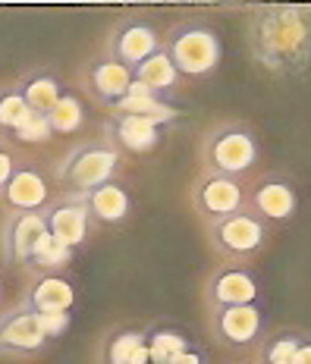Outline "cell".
<instances>
[{
	"instance_id": "6da1fadb",
	"label": "cell",
	"mask_w": 311,
	"mask_h": 364,
	"mask_svg": "<svg viewBox=\"0 0 311 364\" xmlns=\"http://www.w3.org/2000/svg\"><path fill=\"white\" fill-rule=\"evenodd\" d=\"M248 48L264 70L277 75L305 73L311 66V6H258L248 22Z\"/></svg>"
},
{
	"instance_id": "7a4b0ae2",
	"label": "cell",
	"mask_w": 311,
	"mask_h": 364,
	"mask_svg": "<svg viewBox=\"0 0 311 364\" xmlns=\"http://www.w3.org/2000/svg\"><path fill=\"white\" fill-rule=\"evenodd\" d=\"M167 57L173 60V66L179 75H208L214 73L223 60V44H220L217 28H211L208 22H179L164 44Z\"/></svg>"
},
{
	"instance_id": "3957f363",
	"label": "cell",
	"mask_w": 311,
	"mask_h": 364,
	"mask_svg": "<svg viewBox=\"0 0 311 364\" xmlns=\"http://www.w3.org/2000/svg\"><path fill=\"white\" fill-rule=\"evenodd\" d=\"M201 154H204V164H208L211 173L236 179L239 173H246L255 166L258 141L242 123H223V126H214L208 132Z\"/></svg>"
},
{
	"instance_id": "277c9868",
	"label": "cell",
	"mask_w": 311,
	"mask_h": 364,
	"mask_svg": "<svg viewBox=\"0 0 311 364\" xmlns=\"http://www.w3.org/2000/svg\"><path fill=\"white\" fill-rule=\"evenodd\" d=\"M120 166V154L117 148L107 145V141H95V145H82L75 148L66 164L60 166V179L66 186H73L79 195H88L95 188L107 186L110 176Z\"/></svg>"
},
{
	"instance_id": "5b68a950",
	"label": "cell",
	"mask_w": 311,
	"mask_h": 364,
	"mask_svg": "<svg viewBox=\"0 0 311 364\" xmlns=\"http://www.w3.org/2000/svg\"><path fill=\"white\" fill-rule=\"evenodd\" d=\"M264 236H268L264 223L255 214H246V210H239V214H233V217H223V220H214V226H211L214 248L223 255H233V257L255 255L258 248L264 245Z\"/></svg>"
},
{
	"instance_id": "8992f818",
	"label": "cell",
	"mask_w": 311,
	"mask_h": 364,
	"mask_svg": "<svg viewBox=\"0 0 311 364\" xmlns=\"http://www.w3.org/2000/svg\"><path fill=\"white\" fill-rule=\"evenodd\" d=\"M110 50H113V60H120L129 70H139L145 60H151L154 54H161L164 44L157 38L154 26L145 19H126L113 28V38H110Z\"/></svg>"
},
{
	"instance_id": "52a82bcc",
	"label": "cell",
	"mask_w": 311,
	"mask_h": 364,
	"mask_svg": "<svg viewBox=\"0 0 311 364\" xmlns=\"http://www.w3.org/2000/svg\"><path fill=\"white\" fill-rule=\"evenodd\" d=\"M195 208L211 220H223L242 210L246 204V192L233 176H220V173H208L199 186H195Z\"/></svg>"
},
{
	"instance_id": "ba28073f",
	"label": "cell",
	"mask_w": 311,
	"mask_h": 364,
	"mask_svg": "<svg viewBox=\"0 0 311 364\" xmlns=\"http://www.w3.org/2000/svg\"><path fill=\"white\" fill-rule=\"evenodd\" d=\"M48 343V333L32 308H19L0 321V352H38Z\"/></svg>"
},
{
	"instance_id": "9c48e42d",
	"label": "cell",
	"mask_w": 311,
	"mask_h": 364,
	"mask_svg": "<svg viewBox=\"0 0 311 364\" xmlns=\"http://www.w3.org/2000/svg\"><path fill=\"white\" fill-rule=\"evenodd\" d=\"M214 333L217 339L230 346H248L258 339L261 333V311L255 305H242V308H217L214 314Z\"/></svg>"
},
{
	"instance_id": "30bf717a",
	"label": "cell",
	"mask_w": 311,
	"mask_h": 364,
	"mask_svg": "<svg viewBox=\"0 0 311 364\" xmlns=\"http://www.w3.org/2000/svg\"><path fill=\"white\" fill-rule=\"evenodd\" d=\"M44 217H48V232L63 242V245L73 248V245H82V242H85L92 214H88V204L82 195L73 201H66V204H57V208Z\"/></svg>"
},
{
	"instance_id": "8fae6325",
	"label": "cell",
	"mask_w": 311,
	"mask_h": 364,
	"mask_svg": "<svg viewBox=\"0 0 311 364\" xmlns=\"http://www.w3.org/2000/svg\"><path fill=\"white\" fill-rule=\"evenodd\" d=\"M48 236V217L44 214H19L6 226V257L16 264H28L38 242Z\"/></svg>"
},
{
	"instance_id": "7c38bea8",
	"label": "cell",
	"mask_w": 311,
	"mask_h": 364,
	"mask_svg": "<svg viewBox=\"0 0 311 364\" xmlns=\"http://www.w3.org/2000/svg\"><path fill=\"white\" fill-rule=\"evenodd\" d=\"M161 126L164 119L157 117H129V113H117V119L110 123L113 139L123 148L135 151V154H148L161 141Z\"/></svg>"
},
{
	"instance_id": "4fadbf2b",
	"label": "cell",
	"mask_w": 311,
	"mask_h": 364,
	"mask_svg": "<svg viewBox=\"0 0 311 364\" xmlns=\"http://www.w3.org/2000/svg\"><path fill=\"white\" fill-rule=\"evenodd\" d=\"M255 299H258V283L252 273L242 267H230L211 279V301H214L217 308L255 305Z\"/></svg>"
},
{
	"instance_id": "5bb4252c",
	"label": "cell",
	"mask_w": 311,
	"mask_h": 364,
	"mask_svg": "<svg viewBox=\"0 0 311 364\" xmlns=\"http://www.w3.org/2000/svg\"><path fill=\"white\" fill-rule=\"evenodd\" d=\"M252 208L261 217L268 220H290L299 208V198H295V188L286 179H264L261 186L252 192Z\"/></svg>"
},
{
	"instance_id": "9a60e30c",
	"label": "cell",
	"mask_w": 311,
	"mask_h": 364,
	"mask_svg": "<svg viewBox=\"0 0 311 364\" xmlns=\"http://www.w3.org/2000/svg\"><path fill=\"white\" fill-rule=\"evenodd\" d=\"M92 88L97 95V101L110 104V107H117L120 101L126 97V91L132 88L135 82V70H129V66H123L120 60H101L97 66H92Z\"/></svg>"
},
{
	"instance_id": "2e32d148",
	"label": "cell",
	"mask_w": 311,
	"mask_h": 364,
	"mask_svg": "<svg viewBox=\"0 0 311 364\" xmlns=\"http://www.w3.org/2000/svg\"><path fill=\"white\" fill-rule=\"evenodd\" d=\"M4 195L13 208L22 210V214H35V210L48 201V186H44L41 173L26 166V170L13 173V179L6 182V188H4Z\"/></svg>"
},
{
	"instance_id": "e0dca14e",
	"label": "cell",
	"mask_w": 311,
	"mask_h": 364,
	"mask_svg": "<svg viewBox=\"0 0 311 364\" xmlns=\"http://www.w3.org/2000/svg\"><path fill=\"white\" fill-rule=\"evenodd\" d=\"M82 198L88 204V214L95 220H101V223H120V220H126V214H129V195L117 182H107V186L82 195Z\"/></svg>"
},
{
	"instance_id": "ac0fdd59",
	"label": "cell",
	"mask_w": 311,
	"mask_h": 364,
	"mask_svg": "<svg viewBox=\"0 0 311 364\" xmlns=\"http://www.w3.org/2000/svg\"><path fill=\"white\" fill-rule=\"evenodd\" d=\"M73 286L60 277H44L41 283L32 286L26 299V308L38 311V314H54V311H70L73 308Z\"/></svg>"
},
{
	"instance_id": "d6986e66",
	"label": "cell",
	"mask_w": 311,
	"mask_h": 364,
	"mask_svg": "<svg viewBox=\"0 0 311 364\" xmlns=\"http://www.w3.org/2000/svg\"><path fill=\"white\" fill-rule=\"evenodd\" d=\"M113 113H129V117H157V119H173V110L161 101L157 91H151L148 85H142L139 79L132 82V88L126 91V97L113 107Z\"/></svg>"
},
{
	"instance_id": "ffe728a7",
	"label": "cell",
	"mask_w": 311,
	"mask_h": 364,
	"mask_svg": "<svg viewBox=\"0 0 311 364\" xmlns=\"http://www.w3.org/2000/svg\"><path fill=\"white\" fill-rule=\"evenodd\" d=\"M19 91H22V97L28 101L32 113H38V117H48V113L57 107L60 97H63V91H60V85H57V79H54V75H48V73L32 75V79H28Z\"/></svg>"
},
{
	"instance_id": "44dd1931",
	"label": "cell",
	"mask_w": 311,
	"mask_h": 364,
	"mask_svg": "<svg viewBox=\"0 0 311 364\" xmlns=\"http://www.w3.org/2000/svg\"><path fill=\"white\" fill-rule=\"evenodd\" d=\"M135 79L161 95V91H170L179 82V70L173 66V60L167 57V50H161V54H154L151 60H145L139 70H135Z\"/></svg>"
},
{
	"instance_id": "7402d4cb",
	"label": "cell",
	"mask_w": 311,
	"mask_h": 364,
	"mask_svg": "<svg viewBox=\"0 0 311 364\" xmlns=\"http://www.w3.org/2000/svg\"><path fill=\"white\" fill-rule=\"evenodd\" d=\"M82 119H85V107L75 95H63L57 101V107L48 113V123H51V132L57 135H70L75 129H82Z\"/></svg>"
},
{
	"instance_id": "603a6c76",
	"label": "cell",
	"mask_w": 311,
	"mask_h": 364,
	"mask_svg": "<svg viewBox=\"0 0 311 364\" xmlns=\"http://www.w3.org/2000/svg\"><path fill=\"white\" fill-rule=\"evenodd\" d=\"M35 113L32 107H28V101L22 97V91H4L0 95V126L4 129H10V132H19L22 126L32 119Z\"/></svg>"
},
{
	"instance_id": "cb8c5ba5",
	"label": "cell",
	"mask_w": 311,
	"mask_h": 364,
	"mask_svg": "<svg viewBox=\"0 0 311 364\" xmlns=\"http://www.w3.org/2000/svg\"><path fill=\"white\" fill-rule=\"evenodd\" d=\"M70 261H73V248L63 245V242L54 239L48 232V236L38 242V248H35V255H32V261L28 264H35V267H41V270H60V267H66Z\"/></svg>"
},
{
	"instance_id": "d4e9b609",
	"label": "cell",
	"mask_w": 311,
	"mask_h": 364,
	"mask_svg": "<svg viewBox=\"0 0 311 364\" xmlns=\"http://www.w3.org/2000/svg\"><path fill=\"white\" fill-rule=\"evenodd\" d=\"M148 348H151V361L154 364H170L176 355L189 352V343H186V336H179L173 330H157L148 339Z\"/></svg>"
},
{
	"instance_id": "484cf974",
	"label": "cell",
	"mask_w": 311,
	"mask_h": 364,
	"mask_svg": "<svg viewBox=\"0 0 311 364\" xmlns=\"http://www.w3.org/2000/svg\"><path fill=\"white\" fill-rule=\"evenodd\" d=\"M145 343H148V339H145V333H142V330L120 333V336L110 343V348H107V361L110 364H129V361H132V355L139 352V346H145Z\"/></svg>"
},
{
	"instance_id": "4316f807",
	"label": "cell",
	"mask_w": 311,
	"mask_h": 364,
	"mask_svg": "<svg viewBox=\"0 0 311 364\" xmlns=\"http://www.w3.org/2000/svg\"><path fill=\"white\" fill-rule=\"evenodd\" d=\"M302 343H305V339H302L299 333H280L274 343L268 346V364H292Z\"/></svg>"
},
{
	"instance_id": "83f0119b",
	"label": "cell",
	"mask_w": 311,
	"mask_h": 364,
	"mask_svg": "<svg viewBox=\"0 0 311 364\" xmlns=\"http://www.w3.org/2000/svg\"><path fill=\"white\" fill-rule=\"evenodd\" d=\"M48 135H54V132H51L48 117H38V113H35V117L16 132V139H22V141H44Z\"/></svg>"
},
{
	"instance_id": "f1b7e54d",
	"label": "cell",
	"mask_w": 311,
	"mask_h": 364,
	"mask_svg": "<svg viewBox=\"0 0 311 364\" xmlns=\"http://www.w3.org/2000/svg\"><path fill=\"white\" fill-rule=\"evenodd\" d=\"M38 314V311H35ZM38 321H41V330L48 333V339L60 336V333L70 330V311H54V314H38Z\"/></svg>"
},
{
	"instance_id": "f546056e",
	"label": "cell",
	"mask_w": 311,
	"mask_h": 364,
	"mask_svg": "<svg viewBox=\"0 0 311 364\" xmlns=\"http://www.w3.org/2000/svg\"><path fill=\"white\" fill-rule=\"evenodd\" d=\"M13 157L6 154V151H0V188H6V182L13 179Z\"/></svg>"
},
{
	"instance_id": "4dcf8cb0",
	"label": "cell",
	"mask_w": 311,
	"mask_h": 364,
	"mask_svg": "<svg viewBox=\"0 0 311 364\" xmlns=\"http://www.w3.org/2000/svg\"><path fill=\"white\" fill-rule=\"evenodd\" d=\"M292 364H311V339H305V343L299 346V352H295Z\"/></svg>"
},
{
	"instance_id": "1f68e13d",
	"label": "cell",
	"mask_w": 311,
	"mask_h": 364,
	"mask_svg": "<svg viewBox=\"0 0 311 364\" xmlns=\"http://www.w3.org/2000/svg\"><path fill=\"white\" fill-rule=\"evenodd\" d=\"M170 364H201V358L199 355L192 352V348H189V352H183V355H176V358H173Z\"/></svg>"
}]
</instances>
